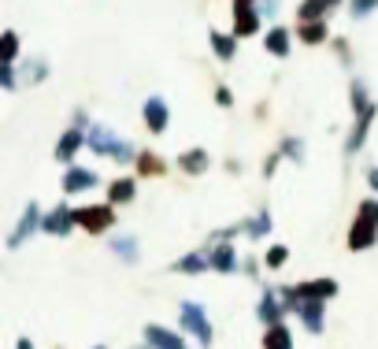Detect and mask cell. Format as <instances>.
<instances>
[{"label":"cell","instance_id":"6da1fadb","mask_svg":"<svg viewBox=\"0 0 378 349\" xmlns=\"http://www.w3.org/2000/svg\"><path fill=\"white\" fill-rule=\"evenodd\" d=\"M86 145L93 152H100V157H112V160H130V157H134L126 141L115 138L112 131H104V126H89V131H86Z\"/></svg>","mask_w":378,"mask_h":349},{"label":"cell","instance_id":"7a4b0ae2","mask_svg":"<svg viewBox=\"0 0 378 349\" xmlns=\"http://www.w3.org/2000/svg\"><path fill=\"white\" fill-rule=\"evenodd\" d=\"M74 223L89 230V235H104L115 223V209L112 204H89V209H74Z\"/></svg>","mask_w":378,"mask_h":349},{"label":"cell","instance_id":"3957f363","mask_svg":"<svg viewBox=\"0 0 378 349\" xmlns=\"http://www.w3.org/2000/svg\"><path fill=\"white\" fill-rule=\"evenodd\" d=\"M182 327H186L189 334H197V342H201V345L212 342V327H208V320H204V308H201V305H193V301L182 305Z\"/></svg>","mask_w":378,"mask_h":349},{"label":"cell","instance_id":"277c9868","mask_svg":"<svg viewBox=\"0 0 378 349\" xmlns=\"http://www.w3.org/2000/svg\"><path fill=\"white\" fill-rule=\"evenodd\" d=\"M297 294H301V301H330L337 294V282L334 279H311V282H301Z\"/></svg>","mask_w":378,"mask_h":349},{"label":"cell","instance_id":"5b68a950","mask_svg":"<svg viewBox=\"0 0 378 349\" xmlns=\"http://www.w3.org/2000/svg\"><path fill=\"white\" fill-rule=\"evenodd\" d=\"M259 30V11L252 4H238L234 8V37H249Z\"/></svg>","mask_w":378,"mask_h":349},{"label":"cell","instance_id":"8992f818","mask_svg":"<svg viewBox=\"0 0 378 349\" xmlns=\"http://www.w3.org/2000/svg\"><path fill=\"white\" fill-rule=\"evenodd\" d=\"M256 312H259V320H264L267 327H275V323L282 320V312H285L282 294H278V290H267L264 297H259V308H256Z\"/></svg>","mask_w":378,"mask_h":349},{"label":"cell","instance_id":"52a82bcc","mask_svg":"<svg viewBox=\"0 0 378 349\" xmlns=\"http://www.w3.org/2000/svg\"><path fill=\"white\" fill-rule=\"evenodd\" d=\"M378 242V227L367 223V219H356L353 230H349V249H371Z\"/></svg>","mask_w":378,"mask_h":349},{"label":"cell","instance_id":"ba28073f","mask_svg":"<svg viewBox=\"0 0 378 349\" xmlns=\"http://www.w3.org/2000/svg\"><path fill=\"white\" fill-rule=\"evenodd\" d=\"M71 227H74V212L67 209V204H60L56 212H48L41 219V230H48V235H67Z\"/></svg>","mask_w":378,"mask_h":349},{"label":"cell","instance_id":"9c48e42d","mask_svg":"<svg viewBox=\"0 0 378 349\" xmlns=\"http://www.w3.org/2000/svg\"><path fill=\"white\" fill-rule=\"evenodd\" d=\"M145 342H149L152 349H186L182 334L167 331V327H145Z\"/></svg>","mask_w":378,"mask_h":349},{"label":"cell","instance_id":"30bf717a","mask_svg":"<svg viewBox=\"0 0 378 349\" xmlns=\"http://www.w3.org/2000/svg\"><path fill=\"white\" fill-rule=\"evenodd\" d=\"M97 186V175L86 171V167H71L63 175V193H82V190H93Z\"/></svg>","mask_w":378,"mask_h":349},{"label":"cell","instance_id":"8fae6325","mask_svg":"<svg viewBox=\"0 0 378 349\" xmlns=\"http://www.w3.org/2000/svg\"><path fill=\"white\" fill-rule=\"evenodd\" d=\"M145 123H149L152 134H163L167 131V105H163L160 97H152L149 105H145Z\"/></svg>","mask_w":378,"mask_h":349},{"label":"cell","instance_id":"7c38bea8","mask_svg":"<svg viewBox=\"0 0 378 349\" xmlns=\"http://www.w3.org/2000/svg\"><path fill=\"white\" fill-rule=\"evenodd\" d=\"M330 8H337V0H304V4L297 8V15H301V22H323V15H327Z\"/></svg>","mask_w":378,"mask_h":349},{"label":"cell","instance_id":"4fadbf2b","mask_svg":"<svg viewBox=\"0 0 378 349\" xmlns=\"http://www.w3.org/2000/svg\"><path fill=\"white\" fill-rule=\"evenodd\" d=\"M297 316L304 320V327H308L311 334H319V331H323V301H301Z\"/></svg>","mask_w":378,"mask_h":349},{"label":"cell","instance_id":"5bb4252c","mask_svg":"<svg viewBox=\"0 0 378 349\" xmlns=\"http://www.w3.org/2000/svg\"><path fill=\"white\" fill-rule=\"evenodd\" d=\"M178 167H182L186 175H201V171H208V152H204V149L182 152V157H178Z\"/></svg>","mask_w":378,"mask_h":349},{"label":"cell","instance_id":"9a60e30c","mask_svg":"<svg viewBox=\"0 0 378 349\" xmlns=\"http://www.w3.org/2000/svg\"><path fill=\"white\" fill-rule=\"evenodd\" d=\"M37 219H41V212H37V204L30 201V209H26V212H22V219H19V227H15V235H11L8 242H11V245H19V242H22L26 235H34V227H37Z\"/></svg>","mask_w":378,"mask_h":349},{"label":"cell","instance_id":"2e32d148","mask_svg":"<svg viewBox=\"0 0 378 349\" xmlns=\"http://www.w3.org/2000/svg\"><path fill=\"white\" fill-rule=\"evenodd\" d=\"M82 145H86V134H82V131H67V134L60 138V145H56V157H60V160H71Z\"/></svg>","mask_w":378,"mask_h":349},{"label":"cell","instance_id":"e0dca14e","mask_svg":"<svg viewBox=\"0 0 378 349\" xmlns=\"http://www.w3.org/2000/svg\"><path fill=\"white\" fill-rule=\"evenodd\" d=\"M371 119H374V105H371L367 112H360V119H356V126H353V138H349V152H356V149L363 145V138H367Z\"/></svg>","mask_w":378,"mask_h":349},{"label":"cell","instance_id":"ac0fdd59","mask_svg":"<svg viewBox=\"0 0 378 349\" xmlns=\"http://www.w3.org/2000/svg\"><path fill=\"white\" fill-rule=\"evenodd\" d=\"M264 45H267L271 56H285V53H290V30H285V27H275V30L267 34Z\"/></svg>","mask_w":378,"mask_h":349},{"label":"cell","instance_id":"d6986e66","mask_svg":"<svg viewBox=\"0 0 378 349\" xmlns=\"http://www.w3.org/2000/svg\"><path fill=\"white\" fill-rule=\"evenodd\" d=\"M108 201H112V204L134 201V178H115V183L108 186Z\"/></svg>","mask_w":378,"mask_h":349},{"label":"cell","instance_id":"ffe728a7","mask_svg":"<svg viewBox=\"0 0 378 349\" xmlns=\"http://www.w3.org/2000/svg\"><path fill=\"white\" fill-rule=\"evenodd\" d=\"M264 349H293L290 331H285L282 323H275V327H267V334H264Z\"/></svg>","mask_w":378,"mask_h":349},{"label":"cell","instance_id":"44dd1931","mask_svg":"<svg viewBox=\"0 0 378 349\" xmlns=\"http://www.w3.org/2000/svg\"><path fill=\"white\" fill-rule=\"evenodd\" d=\"M297 37H301L304 45L327 41V22H301V27H297Z\"/></svg>","mask_w":378,"mask_h":349},{"label":"cell","instance_id":"7402d4cb","mask_svg":"<svg viewBox=\"0 0 378 349\" xmlns=\"http://www.w3.org/2000/svg\"><path fill=\"white\" fill-rule=\"evenodd\" d=\"M212 268L215 271H238V256H234L230 245H219V249L212 253Z\"/></svg>","mask_w":378,"mask_h":349},{"label":"cell","instance_id":"603a6c76","mask_svg":"<svg viewBox=\"0 0 378 349\" xmlns=\"http://www.w3.org/2000/svg\"><path fill=\"white\" fill-rule=\"evenodd\" d=\"M208 268H212V253H193L175 264V271H208Z\"/></svg>","mask_w":378,"mask_h":349},{"label":"cell","instance_id":"cb8c5ba5","mask_svg":"<svg viewBox=\"0 0 378 349\" xmlns=\"http://www.w3.org/2000/svg\"><path fill=\"white\" fill-rule=\"evenodd\" d=\"M212 45H215V56H219V60H230L234 48H238V37H230V34H212Z\"/></svg>","mask_w":378,"mask_h":349},{"label":"cell","instance_id":"d4e9b609","mask_svg":"<svg viewBox=\"0 0 378 349\" xmlns=\"http://www.w3.org/2000/svg\"><path fill=\"white\" fill-rule=\"evenodd\" d=\"M137 171L141 175H163V160L156 157V152H141V157H137Z\"/></svg>","mask_w":378,"mask_h":349},{"label":"cell","instance_id":"484cf974","mask_svg":"<svg viewBox=\"0 0 378 349\" xmlns=\"http://www.w3.org/2000/svg\"><path fill=\"white\" fill-rule=\"evenodd\" d=\"M245 230H249L252 238H264L267 230H271V216H267V212H256V216L249 219V223H245Z\"/></svg>","mask_w":378,"mask_h":349},{"label":"cell","instance_id":"4316f807","mask_svg":"<svg viewBox=\"0 0 378 349\" xmlns=\"http://www.w3.org/2000/svg\"><path fill=\"white\" fill-rule=\"evenodd\" d=\"M0 48H4V63L11 67V60H15V53H19V37L11 34V30H4V37H0Z\"/></svg>","mask_w":378,"mask_h":349},{"label":"cell","instance_id":"83f0119b","mask_svg":"<svg viewBox=\"0 0 378 349\" xmlns=\"http://www.w3.org/2000/svg\"><path fill=\"white\" fill-rule=\"evenodd\" d=\"M112 249L119 253V256H126V261H134V256H137V245H134V238H115V242H112Z\"/></svg>","mask_w":378,"mask_h":349},{"label":"cell","instance_id":"f1b7e54d","mask_svg":"<svg viewBox=\"0 0 378 349\" xmlns=\"http://www.w3.org/2000/svg\"><path fill=\"white\" fill-rule=\"evenodd\" d=\"M285 256H290V249H285V245H275V249H267L264 264H267V268H282V264H285Z\"/></svg>","mask_w":378,"mask_h":349},{"label":"cell","instance_id":"f546056e","mask_svg":"<svg viewBox=\"0 0 378 349\" xmlns=\"http://www.w3.org/2000/svg\"><path fill=\"white\" fill-rule=\"evenodd\" d=\"M356 219H367V223H374V227H378V201H363Z\"/></svg>","mask_w":378,"mask_h":349},{"label":"cell","instance_id":"4dcf8cb0","mask_svg":"<svg viewBox=\"0 0 378 349\" xmlns=\"http://www.w3.org/2000/svg\"><path fill=\"white\" fill-rule=\"evenodd\" d=\"M378 8V0H353V15L363 19V15H371V11Z\"/></svg>","mask_w":378,"mask_h":349},{"label":"cell","instance_id":"1f68e13d","mask_svg":"<svg viewBox=\"0 0 378 349\" xmlns=\"http://www.w3.org/2000/svg\"><path fill=\"white\" fill-rule=\"evenodd\" d=\"M282 152H285V157H297V160H301V152H304V149H301V141H293V138H290V141L282 145Z\"/></svg>","mask_w":378,"mask_h":349},{"label":"cell","instance_id":"d6a6232c","mask_svg":"<svg viewBox=\"0 0 378 349\" xmlns=\"http://www.w3.org/2000/svg\"><path fill=\"white\" fill-rule=\"evenodd\" d=\"M215 100H219V105H223V108H227V105H230V100H234V97H230V89H219V93H215Z\"/></svg>","mask_w":378,"mask_h":349},{"label":"cell","instance_id":"836d02e7","mask_svg":"<svg viewBox=\"0 0 378 349\" xmlns=\"http://www.w3.org/2000/svg\"><path fill=\"white\" fill-rule=\"evenodd\" d=\"M4 86H8V89L15 86V71H11V67H4Z\"/></svg>","mask_w":378,"mask_h":349},{"label":"cell","instance_id":"e575fe53","mask_svg":"<svg viewBox=\"0 0 378 349\" xmlns=\"http://www.w3.org/2000/svg\"><path fill=\"white\" fill-rule=\"evenodd\" d=\"M367 178H371V186H374V190H378V167H374V171H371V175H367Z\"/></svg>","mask_w":378,"mask_h":349},{"label":"cell","instance_id":"d590c367","mask_svg":"<svg viewBox=\"0 0 378 349\" xmlns=\"http://www.w3.org/2000/svg\"><path fill=\"white\" fill-rule=\"evenodd\" d=\"M19 349H34V345H30V338H22V342H19Z\"/></svg>","mask_w":378,"mask_h":349},{"label":"cell","instance_id":"8d00e7d4","mask_svg":"<svg viewBox=\"0 0 378 349\" xmlns=\"http://www.w3.org/2000/svg\"><path fill=\"white\" fill-rule=\"evenodd\" d=\"M97 349H104V345H97Z\"/></svg>","mask_w":378,"mask_h":349}]
</instances>
